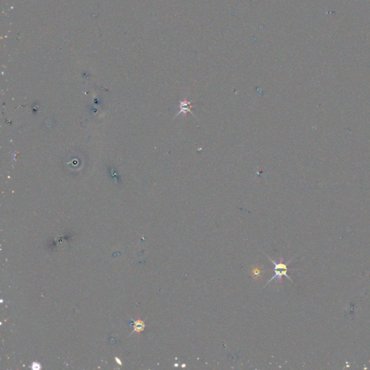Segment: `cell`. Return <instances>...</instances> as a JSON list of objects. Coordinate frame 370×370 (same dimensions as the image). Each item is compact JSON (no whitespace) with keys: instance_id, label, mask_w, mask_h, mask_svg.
I'll list each match as a JSON object with an SVG mask.
<instances>
[{"instance_id":"6da1fadb","label":"cell","mask_w":370,"mask_h":370,"mask_svg":"<svg viewBox=\"0 0 370 370\" xmlns=\"http://www.w3.org/2000/svg\"><path fill=\"white\" fill-rule=\"evenodd\" d=\"M266 256H267V257L270 260V262H271L274 265L273 271H274V272H275V274H274V276H272V277L270 278V280H268V281L267 282V283H266L265 286H267L268 284H269V283H270L272 280L276 279V278H277V279L278 280V281L281 282L283 276H286V277L287 278L288 280H290L292 283H293V280H292L291 277L288 275V270H293V269H291V268H288V265L291 262V260L288 261L287 263H283L282 262H278V263H277V262L274 261L273 260H272L271 258H270V257L268 255V254H266Z\"/></svg>"},{"instance_id":"7a4b0ae2","label":"cell","mask_w":370,"mask_h":370,"mask_svg":"<svg viewBox=\"0 0 370 370\" xmlns=\"http://www.w3.org/2000/svg\"><path fill=\"white\" fill-rule=\"evenodd\" d=\"M191 108H192V103H191L190 101H187V98H185L184 100L182 101H180V105H179L180 111H179V113H178V114H176V116H178V115L182 114H183L185 116L187 112H190L191 114L194 116V113H192V111H191Z\"/></svg>"},{"instance_id":"3957f363","label":"cell","mask_w":370,"mask_h":370,"mask_svg":"<svg viewBox=\"0 0 370 370\" xmlns=\"http://www.w3.org/2000/svg\"><path fill=\"white\" fill-rule=\"evenodd\" d=\"M133 327H134V331L138 332V333H140V332L144 331L146 325H145L144 322L140 320H138L135 322Z\"/></svg>"},{"instance_id":"277c9868","label":"cell","mask_w":370,"mask_h":370,"mask_svg":"<svg viewBox=\"0 0 370 370\" xmlns=\"http://www.w3.org/2000/svg\"><path fill=\"white\" fill-rule=\"evenodd\" d=\"M262 273V270L259 267H255L252 270V276H253L254 278L257 279L258 278L260 277Z\"/></svg>"},{"instance_id":"5b68a950","label":"cell","mask_w":370,"mask_h":370,"mask_svg":"<svg viewBox=\"0 0 370 370\" xmlns=\"http://www.w3.org/2000/svg\"><path fill=\"white\" fill-rule=\"evenodd\" d=\"M32 368H33V369H39L40 368H41V365L39 364V363H33V364H32Z\"/></svg>"}]
</instances>
